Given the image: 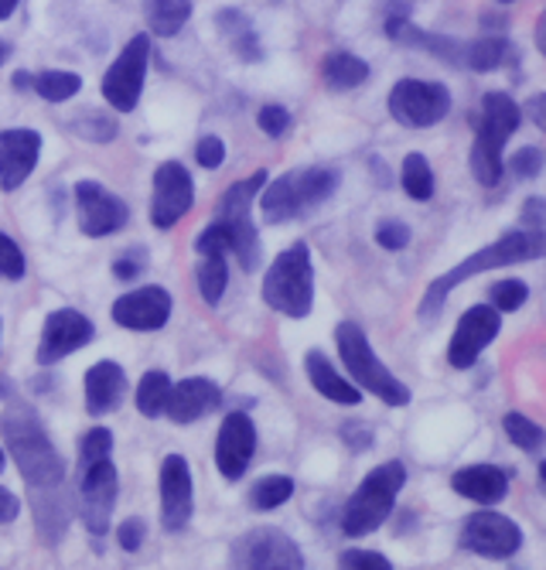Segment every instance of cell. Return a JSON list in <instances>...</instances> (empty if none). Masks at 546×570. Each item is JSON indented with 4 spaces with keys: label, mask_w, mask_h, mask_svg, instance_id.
Masks as SVG:
<instances>
[{
    "label": "cell",
    "mask_w": 546,
    "mask_h": 570,
    "mask_svg": "<svg viewBox=\"0 0 546 570\" xmlns=\"http://www.w3.org/2000/svg\"><path fill=\"white\" fill-rule=\"evenodd\" d=\"M503 431H506V438L519 448V451H529V454H536V451H543L546 448V431L536 424V421H529L526 413H506L503 417Z\"/></svg>",
    "instance_id": "cell-33"
},
{
    "label": "cell",
    "mask_w": 546,
    "mask_h": 570,
    "mask_svg": "<svg viewBox=\"0 0 546 570\" xmlns=\"http://www.w3.org/2000/svg\"><path fill=\"white\" fill-rule=\"evenodd\" d=\"M451 114V89L430 79H400L389 89V117L404 127L424 130Z\"/></svg>",
    "instance_id": "cell-7"
},
{
    "label": "cell",
    "mask_w": 546,
    "mask_h": 570,
    "mask_svg": "<svg viewBox=\"0 0 546 570\" xmlns=\"http://www.w3.org/2000/svg\"><path fill=\"white\" fill-rule=\"evenodd\" d=\"M127 393V376L117 362H96V366L86 373V410L92 417H103V413H113L120 406Z\"/></svg>",
    "instance_id": "cell-23"
},
{
    "label": "cell",
    "mask_w": 546,
    "mask_h": 570,
    "mask_svg": "<svg viewBox=\"0 0 546 570\" xmlns=\"http://www.w3.org/2000/svg\"><path fill=\"white\" fill-rule=\"evenodd\" d=\"M113 451V434L107 428H92L89 434H82V444H79V461H82V472L92 469L96 461H107Z\"/></svg>",
    "instance_id": "cell-38"
},
{
    "label": "cell",
    "mask_w": 546,
    "mask_h": 570,
    "mask_svg": "<svg viewBox=\"0 0 546 570\" xmlns=\"http://www.w3.org/2000/svg\"><path fill=\"white\" fill-rule=\"evenodd\" d=\"M0 472H4V451H0Z\"/></svg>",
    "instance_id": "cell-58"
},
{
    "label": "cell",
    "mask_w": 546,
    "mask_h": 570,
    "mask_svg": "<svg viewBox=\"0 0 546 570\" xmlns=\"http://www.w3.org/2000/svg\"><path fill=\"white\" fill-rule=\"evenodd\" d=\"M216 24L222 28V35L229 38L232 51H236L242 62H260L264 59V48H260L257 31H254V21L246 18L242 11H219L216 14Z\"/></svg>",
    "instance_id": "cell-25"
},
{
    "label": "cell",
    "mask_w": 546,
    "mask_h": 570,
    "mask_svg": "<svg viewBox=\"0 0 546 570\" xmlns=\"http://www.w3.org/2000/svg\"><path fill=\"white\" fill-rule=\"evenodd\" d=\"M195 509V485H191V472L188 461L181 454H168L161 464V523L165 530L178 533L188 527Z\"/></svg>",
    "instance_id": "cell-17"
},
{
    "label": "cell",
    "mask_w": 546,
    "mask_h": 570,
    "mask_svg": "<svg viewBox=\"0 0 546 570\" xmlns=\"http://www.w3.org/2000/svg\"><path fill=\"white\" fill-rule=\"evenodd\" d=\"M338 563L341 567H363V570H389L393 563H389V557H383V553H373V550H345L341 557H338Z\"/></svg>",
    "instance_id": "cell-45"
},
{
    "label": "cell",
    "mask_w": 546,
    "mask_h": 570,
    "mask_svg": "<svg viewBox=\"0 0 546 570\" xmlns=\"http://www.w3.org/2000/svg\"><path fill=\"white\" fill-rule=\"evenodd\" d=\"M76 202H79V226L86 236H110L120 233L130 219L127 202L107 191L99 181H79L76 185Z\"/></svg>",
    "instance_id": "cell-14"
},
{
    "label": "cell",
    "mask_w": 546,
    "mask_h": 570,
    "mask_svg": "<svg viewBox=\"0 0 546 570\" xmlns=\"http://www.w3.org/2000/svg\"><path fill=\"white\" fill-rule=\"evenodd\" d=\"M536 48H539V56H546V8L536 21Z\"/></svg>",
    "instance_id": "cell-52"
},
{
    "label": "cell",
    "mask_w": 546,
    "mask_h": 570,
    "mask_svg": "<svg viewBox=\"0 0 546 570\" xmlns=\"http://www.w3.org/2000/svg\"><path fill=\"white\" fill-rule=\"evenodd\" d=\"M509 171H513V178H519V181H529V178H536L539 171H543V154L529 144V147H519L513 158H509Z\"/></svg>",
    "instance_id": "cell-42"
},
{
    "label": "cell",
    "mask_w": 546,
    "mask_h": 570,
    "mask_svg": "<svg viewBox=\"0 0 546 570\" xmlns=\"http://www.w3.org/2000/svg\"><path fill=\"white\" fill-rule=\"evenodd\" d=\"M195 158H198V165H202V168L216 171L226 161V144L219 137L206 134L202 140H198V147H195Z\"/></svg>",
    "instance_id": "cell-44"
},
{
    "label": "cell",
    "mask_w": 546,
    "mask_h": 570,
    "mask_svg": "<svg viewBox=\"0 0 546 570\" xmlns=\"http://www.w3.org/2000/svg\"><path fill=\"white\" fill-rule=\"evenodd\" d=\"M195 202V181L185 165L165 161L155 171V202H151V223L158 229H171Z\"/></svg>",
    "instance_id": "cell-15"
},
{
    "label": "cell",
    "mask_w": 546,
    "mask_h": 570,
    "mask_svg": "<svg viewBox=\"0 0 546 570\" xmlns=\"http://www.w3.org/2000/svg\"><path fill=\"white\" fill-rule=\"evenodd\" d=\"M257 127L267 137H284L290 130V110L287 107H277V102H267V107L257 114Z\"/></svg>",
    "instance_id": "cell-43"
},
{
    "label": "cell",
    "mask_w": 546,
    "mask_h": 570,
    "mask_svg": "<svg viewBox=\"0 0 546 570\" xmlns=\"http://www.w3.org/2000/svg\"><path fill=\"white\" fill-rule=\"evenodd\" d=\"M117 469L107 461H96L92 469L82 472V489H79V512H82V527L92 537H103L110 530V515L117 505Z\"/></svg>",
    "instance_id": "cell-12"
},
{
    "label": "cell",
    "mask_w": 546,
    "mask_h": 570,
    "mask_svg": "<svg viewBox=\"0 0 546 570\" xmlns=\"http://www.w3.org/2000/svg\"><path fill=\"white\" fill-rule=\"evenodd\" d=\"M264 301L287 318H308L315 307V267L308 243L287 246L264 277Z\"/></svg>",
    "instance_id": "cell-5"
},
{
    "label": "cell",
    "mask_w": 546,
    "mask_h": 570,
    "mask_svg": "<svg viewBox=\"0 0 546 570\" xmlns=\"http://www.w3.org/2000/svg\"><path fill=\"white\" fill-rule=\"evenodd\" d=\"M321 76H325L328 89L349 92V89H359L369 79V62L353 56V51H328V59L321 66Z\"/></svg>",
    "instance_id": "cell-26"
},
{
    "label": "cell",
    "mask_w": 546,
    "mask_h": 570,
    "mask_svg": "<svg viewBox=\"0 0 546 570\" xmlns=\"http://www.w3.org/2000/svg\"><path fill=\"white\" fill-rule=\"evenodd\" d=\"M0 277H8V281H21L24 277V253L4 233H0Z\"/></svg>",
    "instance_id": "cell-41"
},
{
    "label": "cell",
    "mask_w": 546,
    "mask_h": 570,
    "mask_svg": "<svg viewBox=\"0 0 546 570\" xmlns=\"http://www.w3.org/2000/svg\"><path fill=\"white\" fill-rule=\"evenodd\" d=\"M267 188V171H257L246 181H236L226 188V195L219 198V209H216V219H239V216H250V205L254 198Z\"/></svg>",
    "instance_id": "cell-29"
},
{
    "label": "cell",
    "mask_w": 546,
    "mask_h": 570,
    "mask_svg": "<svg viewBox=\"0 0 546 570\" xmlns=\"http://www.w3.org/2000/svg\"><path fill=\"white\" fill-rule=\"evenodd\" d=\"M410 226L407 223H400V219H383L379 226H376V243L383 246V249H389V253H400V249H407L410 246Z\"/></svg>",
    "instance_id": "cell-40"
},
{
    "label": "cell",
    "mask_w": 546,
    "mask_h": 570,
    "mask_svg": "<svg viewBox=\"0 0 546 570\" xmlns=\"http://www.w3.org/2000/svg\"><path fill=\"white\" fill-rule=\"evenodd\" d=\"M8 56H11V45H0V66L8 62Z\"/></svg>",
    "instance_id": "cell-55"
},
{
    "label": "cell",
    "mask_w": 546,
    "mask_h": 570,
    "mask_svg": "<svg viewBox=\"0 0 546 570\" xmlns=\"http://www.w3.org/2000/svg\"><path fill=\"white\" fill-rule=\"evenodd\" d=\"M254 454H257V428H254V421L246 417L242 410L226 413L219 438H216V469L229 482H236V479L246 475V469H250Z\"/></svg>",
    "instance_id": "cell-13"
},
{
    "label": "cell",
    "mask_w": 546,
    "mask_h": 570,
    "mask_svg": "<svg viewBox=\"0 0 546 570\" xmlns=\"http://www.w3.org/2000/svg\"><path fill=\"white\" fill-rule=\"evenodd\" d=\"M539 482H543V489H546V461L539 464Z\"/></svg>",
    "instance_id": "cell-56"
},
{
    "label": "cell",
    "mask_w": 546,
    "mask_h": 570,
    "mask_svg": "<svg viewBox=\"0 0 546 570\" xmlns=\"http://www.w3.org/2000/svg\"><path fill=\"white\" fill-rule=\"evenodd\" d=\"M219 403H222V393H219V386L212 380L188 376L178 386H171L165 413L175 424H191V421H202L206 413H212Z\"/></svg>",
    "instance_id": "cell-20"
},
{
    "label": "cell",
    "mask_w": 546,
    "mask_h": 570,
    "mask_svg": "<svg viewBox=\"0 0 546 570\" xmlns=\"http://www.w3.org/2000/svg\"><path fill=\"white\" fill-rule=\"evenodd\" d=\"M8 390H11V386H8V380H0V396H8Z\"/></svg>",
    "instance_id": "cell-57"
},
{
    "label": "cell",
    "mask_w": 546,
    "mask_h": 570,
    "mask_svg": "<svg viewBox=\"0 0 546 570\" xmlns=\"http://www.w3.org/2000/svg\"><path fill=\"white\" fill-rule=\"evenodd\" d=\"M195 249H198V256H216V253L226 256V253H232V229L222 219H216L209 229L198 233Z\"/></svg>",
    "instance_id": "cell-39"
},
{
    "label": "cell",
    "mask_w": 546,
    "mask_h": 570,
    "mask_svg": "<svg viewBox=\"0 0 546 570\" xmlns=\"http://www.w3.org/2000/svg\"><path fill=\"white\" fill-rule=\"evenodd\" d=\"M294 495V482L287 475H267L250 489V505L260 512H270L277 505H284Z\"/></svg>",
    "instance_id": "cell-35"
},
{
    "label": "cell",
    "mask_w": 546,
    "mask_h": 570,
    "mask_svg": "<svg viewBox=\"0 0 546 570\" xmlns=\"http://www.w3.org/2000/svg\"><path fill=\"white\" fill-rule=\"evenodd\" d=\"M458 543L468 553H478V557H488V560H506V557L519 553L523 530L509 520V515L485 509V512L468 515Z\"/></svg>",
    "instance_id": "cell-10"
},
{
    "label": "cell",
    "mask_w": 546,
    "mask_h": 570,
    "mask_svg": "<svg viewBox=\"0 0 546 570\" xmlns=\"http://www.w3.org/2000/svg\"><path fill=\"white\" fill-rule=\"evenodd\" d=\"M0 328H4V325H0Z\"/></svg>",
    "instance_id": "cell-60"
},
{
    "label": "cell",
    "mask_w": 546,
    "mask_h": 570,
    "mask_svg": "<svg viewBox=\"0 0 546 570\" xmlns=\"http://www.w3.org/2000/svg\"><path fill=\"white\" fill-rule=\"evenodd\" d=\"M171 318V294L165 287H140L113 304V322L130 332H158Z\"/></svg>",
    "instance_id": "cell-18"
},
{
    "label": "cell",
    "mask_w": 546,
    "mask_h": 570,
    "mask_svg": "<svg viewBox=\"0 0 546 570\" xmlns=\"http://www.w3.org/2000/svg\"><path fill=\"white\" fill-rule=\"evenodd\" d=\"M335 342H338V355L345 362V370H349V376L359 390H369L386 406H407L410 403V390L383 366L379 355L373 352V345L366 338V332L356 322H341L335 328Z\"/></svg>",
    "instance_id": "cell-6"
},
{
    "label": "cell",
    "mask_w": 546,
    "mask_h": 570,
    "mask_svg": "<svg viewBox=\"0 0 546 570\" xmlns=\"http://www.w3.org/2000/svg\"><path fill=\"white\" fill-rule=\"evenodd\" d=\"M341 175L335 168H305L287 171L260 191V209L267 223H290L301 219L321 202H328L338 188Z\"/></svg>",
    "instance_id": "cell-4"
},
{
    "label": "cell",
    "mask_w": 546,
    "mask_h": 570,
    "mask_svg": "<svg viewBox=\"0 0 546 570\" xmlns=\"http://www.w3.org/2000/svg\"><path fill=\"white\" fill-rule=\"evenodd\" d=\"M82 89V79L76 72H41L34 76V92L48 102H66Z\"/></svg>",
    "instance_id": "cell-36"
},
{
    "label": "cell",
    "mask_w": 546,
    "mask_h": 570,
    "mask_svg": "<svg viewBox=\"0 0 546 570\" xmlns=\"http://www.w3.org/2000/svg\"><path fill=\"white\" fill-rule=\"evenodd\" d=\"M341 438H345V444L356 448V451L373 448V431H369L366 424H345V428H341Z\"/></svg>",
    "instance_id": "cell-48"
},
{
    "label": "cell",
    "mask_w": 546,
    "mask_h": 570,
    "mask_svg": "<svg viewBox=\"0 0 546 570\" xmlns=\"http://www.w3.org/2000/svg\"><path fill=\"white\" fill-rule=\"evenodd\" d=\"M499 4H516V0H499Z\"/></svg>",
    "instance_id": "cell-59"
},
{
    "label": "cell",
    "mask_w": 546,
    "mask_h": 570,
    "mask_svg": "<svg viewBox=\"0 0 546 570\" xmlns=\"http://www.w3.org/2000/svg\"><path fill=\"white\" fill-rule=\"evenodd\" d=\"M526 110H529V117H533V124L546 134V92H536L529 102H526Z\"/></svg>",
    "instance_id": "cell-50"
},
{
    "label": "cell",
    "mask_w": 546,
    "mask_h": 570,
    "mask_svg": "<svg viewBox=\"0 0 546 570\" xmlns=\"http://www.w3.org/2000/svg\"><path fill=\"white\" fill-rule=\"evenodd\" d=\"M519 124H523V110L509 92H485L475 137H485L506 147V140L519 130Z\"/></svg>",
    "instance_id": "cell-22"
},
{
    "label": "cell",
    "mask_w": 546,
    "mask_h": 570,
    "mask_svg": "<svg viewBox=\"0 0 546 570\" xmlns=\"http://www.w3.org/2000/svg\"><path fill=\"white\" fill-rule=\"evenodd\" d=\"M143 537H147V527H143V520H123V523H120V530H117V543H120L127 553L140 550Z\"/></svg>",
    "instance_id": "cell-46"
},
{
    "label": "cell",
    "mask_w": 546,
    "mask_h": 570,
    "mask_svg": "<svg viewBox=\"0 0 546 570\" xmlns=\"http://www.w3.org/2000/svg\"><path fill=\"white\" fill-rule=\"evenodd\" d=\"M503 328V315L492 304H475L455 325V335L448 342V366L451 370H471L478 355L495 342Z\"/></svg>",
    "instance_id": "cell-11"
},
{
    "label": "cell",
    "mask_w": 546,
    "mask_h": 570,
    "mask_svg": "<svg viewBox=\"0 0 546 570\" xmlns=\"http://www.w3.org/2000/svg\"><path fill=\"white\" fill-rule=\"evenodd\" d=\"M404 485H407L404 461H386V464H379V469H373L341 509V533L345 537L376 533L389 520L396 495L404 492Z\"/></svg>",
    "instance_id": "cell-3"
},
{
    "label": "cell",
    "mask_w": 546,
    "mask_h": 570,
    "mask_svg": "<svg viewBox=\"0 0 546 570\" xmlns=\"http://www.w3.org/2000/svg\"><path fill=\"white\" fill-rule=\"evenodd\" d=\"M451 489L478 505H495L509 495V475L499 464H468V469L451 475Z\"/></svg>",
    "instance_id": "cell-21"
},
{
    "label": "cell",
    "mask_w": 546,
    "mask_h": 570,
    "mask_svg": "<svg viewBox=\"0 0 546 570\" xmlns=\"http://www.w3.org/2000/svg\"><path fill=\"white\" fill-rule=\"evenodd\" d=\"M168 393H171V376L165 370L143 373V380L137 383V410L151 421L161 417L168 406Z\"/></svg>",
    "instance_id": "cell-31"
},
{
    "label": "cell",
    "mask_w": 546,
    "mask_h": 570,
    "mask_svg": "<svg viewBox=\"0 0 546 570\" xmlns=\"http://www.w3.org/2000/svg\"><path fill=\"white\" fill-rule=\"evenodd\" d=\"M21 512V502L18 495H11L8 489H0V523H14Z\"/></svg>",
    "instance_id": "cell-49"
},
{
    "label": "cell",
    "mask_w": 546,
    "mask_h": 570,
    "mask_svg": "<svg viewBox=\"0 0 546 570\" xmlns=\"http://www.w3.org/2000/svg\"><path fill=\"white\" fill-rule=\"evenodd\" d=\"M543 256H546V233H543V229H516V233H506V236H499V239L488 243V246H478V253L465 256V261H461L455 271L440 274V277L427 287V294H424V301H420V307H417V315H420L424 322H434V318L440 315L444 301H448L451 291L461 287L465 281H471V277H478V274H485V271L509 267V264L543 261Z\"/></svg>",
    "instance_id": "cell-1"
},
{
    "label": "cell",
    "mask_w": 546,
    "mask_h": 570,
    "mask_svg": "<svg viewBox=\"0 0 546 570\" xmlns=\"http://www.w3.org/2000/svg\"><path fill=\"white\" fill-rule=\"evenodd\" d=\"M41 137L34 130H4L0 134V188L14 191L28 181L38 165Z\"/></svg>",
    "instance_id": "cell-19"
},
{
    "label": "cell",
    "mask_w": 546,
    "mask_h": 570,
    "mask_svg": "<svg viewBox=\"0 0 546 570\" xmlns=\"http://www.w3.org/2000/svg\"><path fill=\"white\" fill-rule=\"evenodd\" d=\"M529 301V287L523 281H499L488 287V304L499 311V315H513Z\"/></svg>",
    "instance_id": "cell-37"
},
{
    "label": "cell",
    "mask_w": 546,
    "mask_h": 570,
    "mask_svg": "<svg viewBox=\"0 0 546 570\" xmlns=\"http://www.w3.org/2000/svg\"><path fill=\"white\" fill-rule=\"evenodd\" d=\"M513 56V45L503 35H485L471 45H465V66L471 72H492V69H503Z\"/></svg>",
    "instance_id": "cell-28"
},
{
    "label": "cell",
    "mask_w": 546,
    "mask_h": 570,
    "mask_svg": "<svg viewBox=\"0 0 546 570\" xmlns=\"http://www.w3.org/2000/svg\"><path fill=\"white\" fill-rule=\"evenodd\" d=\"M191 18V0H151L147 4V24L161 38H175Z\"/></svg>",
    "instance_id": "cell-30"
},
{
    "label": "cell",
    "mask_w": 546,
    "mask_h": 570,
    "mask_svg": "<svg viewBox=\"0 0 546 570\" xmlns=\"http://www.w3.org/2000/svg\"><path fill=\"white\" fill-rule=\"evenodd\" d=\"M468 165H471V178L482 185V188H495L503 181V144L495 140H485V137H475L471 140V154H468Z\"/></svg>",
    "instance_id": "cell-27"
},
{
    "label": "cell",
    "mask_w": 546,
    "mask_h": 570,
    "mask_svg": "<svg viewBox=\"0 0 546 570\" xmlns=\"http://www.w3.org/2000/svg\"><path fill=\"white\" fill-rule=\"evenodd\" d=\"M137 271H140V261H137V256H123V261L113 264V274H117L120 281H130Z\"/></svg>",
    "instance_id": "cell-51"
},
{
    "label": "cell",
    "mask_w": 546,
    "mask_h": 570,
    "mask_svg": "<svg viewBox=\"0 0 546 570\" xmlns=\"http://www.w3.org/2000/svg\"><path fill=\"white\" fill-rule=\"evenodd\" d=\"M14 89H34V76L31 72H14Z\"/></svg>",
    "instance_id": "cell-53"
},
{
    "label": "cell",
    "mask_w": 546,
    "mask_h": 570,
    "mask_svg": "<svg viewBox=\"0 0 546 570\" xmlns=\"http://www.w3.org/2000/svg\"><path fill=\"white\" fill-rule=\"evenodd\" d=\"M92 322L86 315L72 307H62V311H52L44 322V332H41V342H38V362L41 366H52V362L72 355L76 348L89 345L92 342Z\"/></svg>",
    "instance_id": "cell-16"
},
{
    "label": "cell",
    "mask_w": 546,
    "mask_h": 570,
    "mask_svg": "<svg viewBox=\"0 0 546 570\" xmlns=\"http://www.w3.org/2000/svg\"><path fill=\"white\" fill-rule=\"evenodd\" d=\"M147 62H151V38H147V35L130 38L127 48L120 51V59L103 76V99L110 102L113 110L130 114L140 102Z\"/></svg>",
    "instance_id": "cell-9"
},
{
    "label": "cell",
    "mask_w": 546,
    "mask_h": 570,
    "mask_svg": "<svg viewBox=\"0 0 546 570\" xmlns=\"http://www.w3.org/2000/svg\"><path fill=\"white\" fill-rule=\"evenodd\" d=\"M305 370H308L311 386H315L325 400L341 403V406H359V403H363V390H359L356 383H349V380H341L338 370L331 366L325 352H308Z\"/></svg>",
    "instance_id": "cell-24"
},
{
    "label": "cell",
    "mask_w": 546,
    "mask_h": 570,
    "mask_svg": "<svg viewBox=\"0 0 546 570\" xmlns=\"http://www.w3.org/2000/svg\"><path fill=\"white\" fill-rule=\"evenodd\" d=\"M226 284H229V271H226V256H202V264H198V291L209 304H219L222 294H226Z\"/></svg>",
    "instance_id": "cell-34"
},
{
    "label": "cell",
    "mask_w": 546,
    "mask_h": 570,
    "mask_svg": "<svg viewBox=\"0 0 546 570\" xmlns=\"http://www.w3.org/2000/svg\"><path fill=\"white\" fill-rule=\"evenodd\" d=\"M519 219H523V226L526 229H543V223H546V202L543 198H526L523 202V213H519Z\"/></svg>",
    "instance_id": "cell-47"
},
{
    "label": "cell",
    "mask_w": 546,
    "mask_h": 570,
    "mask_svg": "<svg viewBox=\"0 0 546 570\" xmlns=\"http://www.w3.org/2000/svg\"><path fill=\"white\" fill-rule=\"evenodd\" d=\"M400 185L404 191L414 198V202H430L434 198V171H430V161L424 158V154H407L404 158V168H400Z\"/></svg>",
    "instance_id": "cell-32"
},
{
    "label": "cell",
    "mask_w": 546,
    "mask_h": 570,
    "mask_svg": "<svg viewBox=\"0 0 546 570\" xmlns=\"http://www.w3.org/2000/svg\"><path fill=\"white\" fill-rule=\"evenodd\" d=\"M14 8H18V0H0V21L11 18V14H14Z\"/></svg>",
    "instance_id": "cell-54"
},
{
    "label": "cell",
    "mask_w": 546,
    "mask_h": 570,
    "mask_svg": "<svg viewBox=\"0 0 546 570\" xmlns=\"http://www.w3.org/2000/svg\"><path fill=\"white\" fill-rule=\"evenodd\" d=\"M229 560L232 567H250V570H301L305 567L301 547L284 530H274V527H260L239 537L232 543Z\"/></svg>",
    "instance_id": "cell-8"
},
{
    "label": "cell",
    "mask_w": 546,
    "mask_h": 570,
    "mask_svg": "<svg viewBox=\"0 0 546 570\" xmlns=\"http://www.w3.org/2000/svg\"><path fill=\"white\" fill-rule=\"evenodd\" d=\"M0 434L8 441V451L14 454L21 479L31 489H59L66 479L62 454L56 451L52 438L41 428V421L21 403H11L0 417Z\"/></svg>",
    "instance_id": "cell-2"
}]
</instances>
